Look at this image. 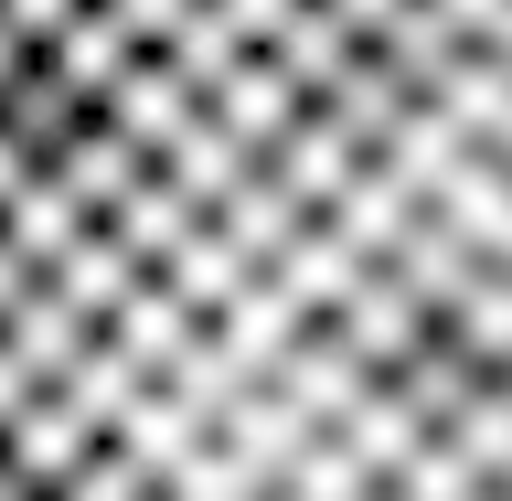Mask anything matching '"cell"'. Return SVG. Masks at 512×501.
I'll list each match as a JSON object with an SVG mask.
<instances>
[{"label": "cell", "instance_id": "1", "mask_svg": "<svg viewBox=\"0 0 512 501\" xmlns=\"http://www.w3.org/2000/svg\"><path fill=\"white\" fill-rule=\"evenodd\" d=\"M416 224H438L459 256H480V267H512V160L470 150V160H448L438 182L416 192Z\"/></svg>", "mask_w": 512, "mask_h": 501}, {"label": "cell", "instance_id": "2", "mask_svg": "<svg viewBox=\"0 0 512 501\" xmlns=\"http://www.w3.org/2000/svg\"><path fill=\"white\" fill-rule=\"evenodd\" d=\"M192 118H203V107H192V86L171 75V64H150V54H139V64L118 75V86L96 96V128H107V139H128V150L150 160V171H160V160H171V150L192 139Z\"/></svg>", "mask_w": 512, "mask_h": 501}, {"label": "cell", "instance_id": "3", "mask_svg": "<svg viewBox=\"0 0 512 501\" xmlns=\"http://www.w3.org/2000/svg\"><path fill=\"white\" fill-rule=\"evenodd\" d=\"M267 395H278V406L299 416L310 438H331V427H342V416L363 406V395H374V374H363V363H352V352L331 342V331H299V342L278 352V374H267Z\"/></svg>", "mask_w": 512, "mask_h": 501}, {"label": "cell", "instance_id": "4", "mask_svg": "<svg viewBox=\"0 0 512 501\" xmlns=\"http://www.w3.org/2000/svg\"><path fill=\"white\" fill-rule=\"evenodd\" d=\"M320 331H331V342H342L352 363H363V374L384 384V374H395V363H406L416 342H427V310H416L406 288H384L374 267H363V288H352V299H342L331 320H320Z\"/></svg>", "mask_w": 512, "mask_h": 501}, {"label": "cell", "instance_id": "5", "mask_svg": "<svg viewBox=\"0 0 512 501\" xmlns=\"http://www.w3.org/2000/svg\"><path fill=\"white\" fill-rule=\"evenodd\" d=\"M416 107H438L470 150H491V160H512V54H459L438 75V86L416 96Z\"/></svg>", "mask_w": 512, "mask_h": 501}, {"label": "cell", "instance_id": "6", "mask_svg": "<svg viewBox=\"0 0 512 501\" xmlns=\"http://www.w3.org/2000/svg\"><path fill=\"white\" fill-rule=\"evenodd\" d=\"M299 118H310V107H299V96H288L278 75H267V54H246V64H235V75H224L214 96H203V128H214V139H235L246 160H267V150H278V139H288Z\"/></svg>", "mask_w": 512, "mask_h": 501}, {"label": "cell", "instance_id": "7", "mask_svg": "<svg viewBox=\"0 0 512 501\" xmlns=\"http://www.w3.org/2000/svg\"><path fill=\"white\" fill-rule=\"evenodd\" d=\"M299 331H310V320L288 310V299H278L267 278H246V288H235V299H224L214 320H203V342H214V352H224V363H235L246 384H267V374H278V352L299 342Z\"/></svg>", "mask_w": 512, "mask_h": 501}, {"label": "cell", "instance_id": "8", "mask_svg": "<svg viewBox=\"0 0 512 501\" xmlns=\"http://www.w3.org/2000/svg\"><path fill=\"white\" fill-rule=\"evenodd\" d=\"M491 384H512V374H470V363H459V352L427 331V342H416L406 363L384 374V395L416 416V438H438V427H459V416H470V395H491Z\"/></svg>", "mask_w": 512, "mask_h": 501}, {"label": "cell", "instance_id": "9", "mask_svg": "<svg viewBox=\"0 0 512 501\" xmlns=\"http://www.w3.org/2000/svg\"><path fill=\"white\" fill-rule=\"evenodd\" d=\"M256 171H267V182H278V192H288V203H299V214H310V224H320V214H331V192H342V182H352V171H363V150H352L342 128H331V118H320V107H310V118L288 128L278 150L256 160Z\"/></svg>", "mask_w": 512, "mask_h": 501}, {"label": "cell", "instance_id": "10", "mask_svg": "<svg viewBox=\"0 0 512 501\" xmlns=\"http://www.w3.org/2000/svg\"><path fill=\"white\" fill-rule=\"evenodd\" d=\"M43 171H54V182H64V203H75V214H86V224H107V214H118V203H128V192L150 182V160L128 150V139H107V128H96V118L75 128V139H64V150L43 160Z\"/></svg>", "mask_w": 512, "mask_h": 501}, {"label": "cell", "instance_id": "11", "mask_svg": "<svg viewBox=\"0 0 512 501\" xmlns=\"http://www.w3.org/2000/svg\"><path fill=\"white\" fill-rule=\"evenodd\" d=\"M406 107H416V86H406V75H395V64H384V54H352L342 75H331V96H320V118L342 128V139H352V150H363V160H374L384 139L406 128Z\"/></svg>", "mask_w": 512, "mask_h": 501}, {"label": "cell", "instance_id": "12", "mask_svg": "<svg viewBox=\"0 0 512 501\" xmlns=\"http://www.w3.org/2000/svg\"><path fill=\"white\" fill-rule=\"evenodd\" d=\"M32 64H43V75H54V86H64V96H75V107L96 118V96H107V86L128 75V64H139V43H128V32H118V22H107V11L86 0V11H75V22H64V32H54V43H43Z\"/></svg>", "mask_w": 512, "mask_h": 501}, {"label": "cell", "instance_id": "13", "mask_svg": "<svg viewBox=\"0 0 512 501\" xmlns=\"http://www.w3.org/2000/svg\"><path fill=\"white\" fill-rule=\"evenodd\" d=\"M406 224H416V192L395 182V171H374V160H363V171H352V182L331 192V214H320V235H331V246H352L363 267H384V246H395Z\"/></svg>", "mask_w": 512, "mask_h": 501}, {"label": "cell", "instance_id": "14", "mask_svg": "<svg viewBox=\"0 0 512 501\" xmlns=\"http://www.w3.org/2000/svg\"><path fill=\"white\" fill-rule=\"evenodd\" d=\"M352 54H363V43H352V32L331 22L320 0H299V11H288L278 32H267V75H278V86L299 96V107H320V96H331V75H342Z\"/></svg>", "mask_w": 512, "mask_h": 501}, {"label": "cell", "instance_id": "15", "mask_svg": "<svg viewBox=\"0 0 512 501\" xmlns=\"http://www.w3.org/2000/svg\"><path fill=\"white\" fill-rule=\"evenodd\" d=\"M96 235H107V246H118V256H128V267H139V278H160V267H171V256H182V246H192V235H203V214H192L182 192H171V182H160V171H150V182L128 192L118 214L96 224Z\"/></svg>", "mask_w": 512, "mask_h": 501}, {"label": "cell", "instance_id": "16", "mask_svg": "<svg viewBox=\"0 0 512 501\" xmlns=\"http://www.w3.org/2000/svg\"><path fill=\"white\" fill-rule=\"evenodd\" d=\"M256 278H267V288L288 299V310H299V320L320 331V320H331V310L352 299V288H363V256H352V246H331L320 224H299V235H288V256H278V267H256Z\"/></svg>", "mask_w": 512, "mask_h": 501}, {"label": "cell", "instance_id": "17", "mask_svg": "<svg viewBox=\"0 0 512 501\" xmlns=\"http://www.w3.org/2000/svg\"><path fill=\"white\" fill-rule=\"evenodd\" d=\"M86 235H96V224L75 214V203H64V182H54V171H32V182L11 192V203H0V246L22 256L32 278H43V267H64V256L86 246Z\"/></svg>", "mask_w": 512, "mask_h": 501}, {"label": "cell", "instance_id": "18", "mask_svg": "<svg viewBox=\"0 0 512 501\" xmlns=\"http://www.w3.org/2000/svg\"><path fill=\"white\" fill-rule=\"evenodd\" d=\"M107 448H118V459H128L139 480H150V491H171V480H182L192 459H203V427H192V416L171 406V395H128V416L107 427Z\"/></svg>", "mask_w": 512, "mask_h": 501}, {"label": "cell", "instance_id": "19", "mask_svg": "<svg viewBox=\"0 0 512 501\" xmlns=\"http://www.w3.org/2000/svg\"><path fill=\"white\" fill-rule=\"evenodd\" d=\"M363 54H384V64H395V75H406L416 96H427V86H438V75H448V64L470 54V32L448 22L438 0H395V11H384V22H374V43H363Z\"/></svg>", "mask_w": 512, "mask_h": 501}, {"label": "cell", "instance_id": "20", "mask_svg": "<svg viewBox=\"0 0 512 501\" xmlns=\"http://www.w3.org/2000/svg\"><path fill=\"white\" fill-rule=\"evenodd\" d=\"M86 448H96V438H86V427H75V416L54 406V395H32V406L11 416V427H0V470H22L32 491L54 501L64 480H75V459H86Z\"/></svg>", "mask_w": 512, "mask_h": 501}, {"label": "cell", "instance_id": "21", "mask_svg": "<svg viewBox=\"0 0 512 501\" xmlns=\"http://www.w3.org/2000/svg\"><path fill=\"white\" fill-rule=\"evenodd\" d=\"M128 288H139V267H128V256L107 246V235H86V246L64 256V267H43V299H54V310L75 320V331H107Z\"/></svg>", "mask_w": 512, "mask_h": 501}, {"label": "cell", "instance_id": "22", "mask_svg": "<svg viewBox=\"0 0 512 501\" xmlns=\"http://www.w3.org/2000/svg\"><path fill=\"white\" fill-rule=\"evenodd\" d=\"M75 128H86V107H75V96H64L54 75H43V64H22V75L0 86V139H11V150L32 160V171H43V160H54L64 139H75Z\"/></svg>", "mask_w": 512, "mask_h": 501}, {"label": "cell", "instance_id": "23", "mask_svg": "<svg viewBox=\"0 0 512 501\" xmlns=\"http://www.w3.org/2000/svg\"><path fill=\"white\" fill-rule=\"evenodd\" d=\"M96 342L118 352V363H128V374H139V384H160V374H171V352L192 342V320L171 310V299H160V278H139V288H128V299H118V320L96 331Z\"/></svg>", "mask_w": 512, "mask_h": 501}, {"label": "cell", "instance_id": "24", "mask_svg": "<svg viewBox=\"0 0 512 501\" xmlns=\"http://www.w3.org/2000/svg\"><path fill=\"white\" fill-rule=\"evenodd\" d=\"M299 224H310V214H299V203H288V192L267 182V171H246V182H235V192L214 203V235H224L235 256H246V267H278Z\"/></svg>", "mask_w": 512, "mask_h": 501}, {"label": "cell", "instance_id": "25", "mask_svg": "<svg viewBox=\"0 0 512 501\" xmlns=\"http://www.w3.org/2000/svg\"><path fill=\"white\" fill-rule=\"evenodd\" d=\"M246 278H256V267H246L235 246H224L214 224H203V235H192V246L171 256V267H160V299H171V310H182L192 331H203V320H214V310H224V299H235Z\"/></svg>", "mask_w": 512, "mask_h": 501}, {"label": "cell", "instance_id": "26", "mask_svg": "<svg viewBox=\"0 0 512 501\" xmlns=\"http://www.w3.org/2000/svg\"><path fill=\"white\" fill-rule=\"evenodd\" d=\"M331 448H342L352 470H363V480H374V491H384V480L406 470V448H416V416H406V406H395V395H384V384H374V395H363V406H352L342 427H331Z\"/></svg>", "mask_w": 512, "mask_h": 501}, {"label": "cell", "instance_id": "27", "mask_svg": "<svg viewBox=\"0 0 512 501\" xmlns=\"http://www.w3.org/2000/svg\"><path fill=\"white\" fill-rule=\"evenodd\" d=\"M246 171H256V160L235 150V139H214V128H203V118H192V139H182V150L160 160V182L182 192V203H192V214H203V224H214V203H224V192H235V182H246Z\"/></svg>", "mask_w": 512, "mask_h": 501}, {"label": "cell", "instance_id": "28", "mask_svg": "<svg viewBox=\"0 0 512 501\" xmlns=\"http://www.w3.org/2000/svg\"><path fill=\"white\" fill-rule=\"evenodd\" d=\"M150 64H171V75L192 86V107H203V96H214L224 75H235V64H246V43H235V32H224L214 11H203V0H192V11H182V32H171V43H160Z\"/></svg>", "mask_w": 512, "mask_h": 501}, {"label": "cell", "instance_id": "29", "mask_svg": "<svg viewBox=\"0 0 512 501\" xmlns=\"http://www.w3.org/2000/svg\"><path fill=\"white\" fill-rule=\"evenodd\" d=\"M448 160H470V139H459V128L438 118V107H406V128H395V139L374 150V171H395L406 192H427V182L448 171Z\"/></svg>", "mask_w": 512, "mask_h": 501}, {"label": "cell", "instance_id": "30", "mask_svg": "<svg viewBox=\"0 0 512 501\" xmlns=\"http://www.w3.org/2000/svg\"><path fill=\"white\" fill-rule=\"evenodd\" d=\"M459 459H470V480H491V491H512V384H491V395H470V416L459 427H438Z\"/></svg>", "mask_w": 512, "mask_h": 501}, {"label": "cell", "instance_id": "31", "mask_svg": "<svg viewBox=\"0 0 512 501\" xmlns=\"http://www.w3.org/2000/svg\"><path fill=\"white\" fill-rule=\"evenodd\" d=\"M480 491H491V480H470V459H459L448 438H416L406 470L384 480V501H480Z\"/></svg>", "mask_w": 512, "mask_h": 501}, {"label": "cell", "instance_id": "32", "mask_svg": "<svg viewBox=\"0 0 512 501\" xmlns=\"http://www.w3.org/2000/svg\"><path fill=\"white\" fill-rule=\"evenodd\" d=\"M363 491H374V480L352 470L331 438H310L299 459H288V480H278V501H363Z\"/></svg>", "mask_w": 512, "mask_h": 501}, {"label": "cell", "instance_id": "33", "mask_svg": "<svg viewBox=\"0 0 512 501\" xmlns=\"http://www.w3.org/2000/svg\"><path fill=\"white\" fill-rule=\"evenodd\" d=\"M160 501H267V480H256L246 459H224V448L203 438V459H192V470L171 480V491H160Z\"/></svg>", "mask_w": 512, "mask_h": 501}, {"label": "cell", "instance_id": "34", "mask_svg": "<svg viewBox=\"0 0 512 501\" xmlns=\"http://www.w3.org/2000/svg\"><path fill=\"white\" fill-rule=\"evenodd\" d=\"M54 501H160V491H150V480H139V470H128V459H118V448H107V438H96L86 459H75V480H64Z\"/></svg>", "mask_w": 512, "mask_h": 501}, {"label": "cell", "instance_id": "35", "mask_svg": "<svg viewBox=\"0 0 512 501\" xmlns=\"http://www.w3.org/2000/svg\"><path fill=\"white\" fill-rule=\"evenodd\" d=\"M203 11H214V22L235 32V43H246V54H267V32H278L288 11H299V0H203Z\"/></svg>", "mask_w": 512, "mask_h": 501}, {"label": "cell", "instance_id": "36", "mask_svg": "<svg viewBox=\"0 0 512 501\" xmlns=\"http://www.w3.org/2000/svg\"><path fill=\"white\" fill-rule=\"evenodd\" d=\"M438 11L470 32V54H512V0H438Z\"/></svg>", "mask_w": 512, "mask_h": 501}, {"label": "cell", "instance_id": "37", "mask_svg": "<svg viewBox=\"0 0 512 501\" xmlns=\"http://www.w3.org/2000/svg\"><path fill=\"white\" fill-rule=\"evenodd\" d=\"M32 288H43V278H32V267H22V256H11V246H0V320H11V310H22V299H32Z\"/></svg>", "mask_w": 512, "mask_h": 501}, {"label": "cell", "instance_id": "38", "mask_svg": "<svg viewBox=\"0 0 512 501\" xmlns=\"http://www.w3.org/2000/svg\"><path fill=\"white\" fill-rule=\"evenodd\" d=\"M22 182H32V160L11 150V139H0V203H11V192H22Z\"/></svg>", "mask_w": 512, "mask_h": 501}, {"label": "cell", "instance_id": "39", "mask_svg": "<svg viewBox=\"0 0 512 501\" xmlns=\"http://www.w3.org/2000/svg\"><path fill=\"white\" fill-rule=\"evenodd\" d=\"M22 64H32V54H22V43H11V32H0V86H11V75H22Z\"/></svg>", "mask_w": 512, "mask_h": 501}, {"label": "cell", "instance_id": "40", "mask_svg": "<svg viewBox=\"0 0 512 501\" xmlns=\"http://www.w3.org/2000/svg\"><path fill=\"white\" fill-rule=\"evenodd\" d=\"M0 501H43V491H32V480H22V470H0Z\"/></svg>", "mask_w": 512, "mask_h": 501}, {"label": "cell", "instance_id": "41", "mask_svg": "<svg viewBox=\"0 0 512 501\" xmlns=\"http://www.w3.org/2000/svg\"><path fill=\"white\" fill-rule=\"evenodd\" d=\"M480 501H512V491H480Z\"/></svg>", "mask_w": 512, "mask_h": 501}, {"label": "cell", "instance_id": "42", "mask_svg": "<svg viewBox=\"0 0 512 501\" xmlns=\"http://www.w3.org/2000/svg\"><path fill=\"white\" fill-rule=\"evenodd\" d=\"M363 501H384V491H363Z\"/></svg>", "mask_w": 512, "mask_h": 501}, {"label": "cell", "instance_id": "43", "mask_svg": "<svg viewBox=\"0 0 512 501\" xmlns=\"http://www.w3.org/2000/svg\"><path fill=\"white\" fill-rule=\"evenodd\" d=\"M267 501H278V491H267Z\"/></svg>", "mask_w": 512, "mask_h": 501}]
</instances>
